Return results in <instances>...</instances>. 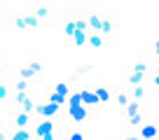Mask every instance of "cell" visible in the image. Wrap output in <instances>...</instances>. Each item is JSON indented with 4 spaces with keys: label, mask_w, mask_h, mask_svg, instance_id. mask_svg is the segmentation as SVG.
Segmentation results:
<instances>
[{
    "label": "cell",
    "mask_w": 159,
    "mask_h": 140,
    "mask_svg": "<svg viewBox=\"0 0 159 140\" xmlns=\"http://www.w3.org/2000/svg\"><path fill=\"white\" fill-rule=\"evenodd\" d=\"M89 45L91 47H101V45H103V35H101V33H91L89 35Z\"/></svg>",
    "instance_id": "22"
},
{
    "label": "cell",
    "mask_w": 159,
    "mask_h": 140,
    "mask_svg": "<svg viewBox=\"0 0 159 140\" xmlns=\"http://www.w3.org/2000/svg\"><path fill=\"white\" fill-rule=\"evenodd\" d=\"M49 103H56V105L61 107L63 103H68V98H66V96H61V94H56V91H52V94H49Z\"/></svg>",
    "instance_id": "17"
},
{
    "label": "cell",
    "mask_w": 159,
    "mask_h": 140,
    "mask_svg": "<svg viewBox=\"0 0 159 140\" xmlns=\"http://www.w3.org/2000/svg\"><path fill=\"white\" fill-rule=\"evenodd\" d=\"M157 96H159V94H157Z\"/></svg>",
    "instance_id": "39"
},
{
    "label": "cell",
    "mask_w": 159,
    "mask_h": 140,
    "mask_svg": "<svg viewBox=\"0 0 159 140\" xmlns=\"http://www.w3.org/2000/svg\"><path fill=\"white\" fill-rule=\"evenodd\" d=\"M14 103H16V107H19L21 112H33L35 107H38V103L30 98L28 91H24V94H16V96H14Z\"/></svg>",
    "instance_id": "2"
},
{
    "label": "cell",
    "mask_w": 159,
    "mask_h": 140,
    "mask_svg": "<svg viewBox=\"0 0 159 140\" xmlns=\"http://www.w3.org/2000/svg\"><path fill=\"white\" fill-rule=\"evenodd\" d=\"M126 126H143V112L140 115H134L126 119Z\"/></svg>",
    "instance_id": "24"
},
{
    "label": "cell",
    "mask_w": 159,
    "mask_h": 140,
    "mask_svg": "<svg viewBox=\"0 0 159 140\" xmlns=\"http://www.w3.org/2000/svg\"><path fill=\"white\" fill-rule=\"evenodd\" d=\"M87 117H89V107H87V105H77V107H70V119H73L75 124L84 121Z\"/></svg>",
    "instance_id": "6"
},
{
    "label": "cell",
    "mask_w": 159,
    "mask_h": 140,
    "mask_svg": "<svg viewBox=\"0 0 159 140\" xmlns=\"http://www.w3.org/2000/svg\"><path fill=\"white\" fill-rule=\"evenodd\" d=\"M80 96H82V105H87V107H94L96 103H101V100H98V96H96V91L82 89V91H80Z\"/></svg>",
    "instance_id": "8"
},
{
    "label": "cell",
    "mask_w": 159,
    "mask_h": 140,
    "mask_svg": "<svg viewBox=\"0 0 159 140\" xmlns=\"http://www.w3.org/2000/svg\"><path fill=\"white\" fill-rule=\"evenodd\" d=\"M14 91H16V94H24V91H28V82L19 77V80L14 82Z\"/></svg>",
    "instance_id": "23"
},
{
    "label": "cell",
    "mask_w": 159,
    "mask_h": 140,
    "mask_svg": "<svg viewBox=\"0 0 159 140\" xmlns=\"http://www.w3.org/2000/svg\"><path fill=\"white\" fill-rule=\"evenodd\" d=\"M40 140H56V138H54V133H52V135H45V138H40Z\"/></svg>",
    "instance_id": "34"
},
{
    "label": "cell",
    "mask_w": 159,
    "mask_h": 140,
    "mask_svg": "<svg viewBox=\"0 0 159 140\" xmlns=\"http://www.w3.org/2000/svg\"><path fill=\"white\" fill-rule=\"evenodd\" d=\"M10 140H33V133H30L28 129H16Z\"/></svg>",
    "instance_id": "14"
},
{
    "label": "cell",
    "mask_w": 159,
    "mask_h": 140,
    "mask_svg": "<svg viewBox=\"0 0 159 140\" xmlns=\"http://www.w3.org/2000/svg\"><path fill=\"white\" fill-rule=\"evenodd\" d=\"M77 105H82V96H80V91H75V94L68 98V110L70 107H77Z\"/></svg>",
    "instance_id": "20"
},
{
    "label": "cell",
    "mask_w": 159,
    "mask_h": 140,
    "mask_svg": "<svg viewBox=\"0 0 159 140\" xmlns=\"http://www.w3.org/2000/svg\"><path fill=\"white\" fill-rule=\"evenodd\" d=\"M68 140H84V135H82V131H73Z\"/></svg>",
    "instance_id": "32"
},
{
    "label": "cell",
    "mask_w": 159,
    "mask_h": 140,
    "mask_svg": "<svg viewBox=\"0 0 159 140\" xmlns=\"http://www.w3.org/2000/svg\"><path fill=\"white\" fill-rule=\"evenodd\" d=\"M73 42L75 47H84V45H89V35H87V30H77V33L73 35Z\"/></svg>",
    "instance_id": "11"
},
{
    "label": "cell",
    "mask_w": 159,
    "mask_h": 140,
    "mask_svg": "<svg viewBox=\"0 0 159 140\" xmlns=\"http://www.w3.org/2000/svg\"><path fill=\"white\" fill-rule=\"evenodd\" d=\"M87 19H89V30H94V33H101V24H103V19H101L98 14H89Z\"/></svg>",
    "instance_id": "13"
},
{
    "label": "cell",
    "mask_w": 159,
    "mask_h": 140,
    "mask_svg": "<svg viewBox=\"0 0 159 140\" xmlns=\"http://www.w3.org/2000/svg\"><path fill=\"white\" fill-rule=\"evenodd\" d=\"M49 14H52V12L47 10V7H38V10L33 12V16H35V19H47Z\"/></svg>",
    "instance_id": "28"
},
{
    "label": "cell",
    "mask_w": 159,
    "mask_h": 140,
    "mask_svg": "<svg viewBox=\"0 0 159 140\" xmlns=\"http://www.w3.org/2000/svg\"><path fill=\"white\" fill-rule=\"evenodd\" d=\"M154 51H157V56H159V40H157V45H154Z\"/></svg>",
    "instance_id": "35"
},
{
    "label": "cell",
    "mask_w": 159,
    "mask_h": 140,
    "mask_svg": "<svg viewBox=\"0 0 159 140\" xmlns=\"http://www.w3.org/2000/svg\"><path fill=\"white\" fill-rule=\"evenodd\" d=\"M75 26H77V30H89V19L77 16V19H75Z\"/></svg>",
    "instance_id": "25"
},
{
    "label": "cell",
    "mask_w": 159,
    "mask_h": 140,
    "mask_svg": "<svg viewBox=\"0 0 159 140\" xmlns=\"http://www.w3.org/2000/svg\"><path fill=\"white\" fill-rule=\"evenodd\" d=\"M157 75H159V65H157Z\"/></svg>",
    "instance_id": "37"
},
{
    "label": "cell",
    "mask_w": 159,
    "mask_h": 140,
    "mask_svg": "<svg viewBox=\"0 0 159 140\" xmlns=\"http://www.w3.org/2000/svg\"><path fill=\"white\" fill-rule=\"evenodd\" d=\"M96 96H98L101 103H105V100H110V89H105V86H96Z\"/></svg>",
    "instance_id": "18"
},
{
    "label": "cell",
    "mask_w": 159,
    "mask_h": 140,
    "mask_svg": "<svg viewBox=\"0 0 159 140\" xmlns=\"http://www.w3.org/2000/svg\"><path fill=\"white\" fill-rule=\"evenodd\" d=\"M14 26H16V28H38V26H40V19H35L33 14H28V16H16V19H14Z\"/></svg>",
    "instance_id": "5"
},
{
    "label": "cell",
    "mask_w": 159,
    "mask_h": 140,
    "mask_svg": "<svg viewBox=\"0 0 159 140\" xmlns=\"http://www.w3.org/2000/svg\"><path fill=\"white\" fill-rule=\"evenodd\" d=\"M140 112H143L140 100H131V103L124 107V117H126V119H129V117H134V115H140Z\"/></svg>",
    "instance_id": "10"
},
{
    "label": "cell",
    "mask_w": 159,
    "mask_h": 140,
    "mask_svg": "<svg viewBox=\"0 0 159 140\" xmlns=\"http://www.w3.org/2000/svg\"><path fill=\"white\" fill-rule=\"evenodd\" d=\"M131 100H134V98H131V94H126V91H119V94H117V103H119V107H126Z\"/></svg>",
    "instance_id": "16"
},
{
    "label": "cell",
    "mask_w": 159,
    "mask_h": 140,
    "mask_svg": "<svg viewBox=\"0 0 159 140\" xmlns=\"http://www.w3.org/2000/svg\"><path fill=\"white\" fill-rule=\"evenodd\" d=\"M157 135H159L157 124H143V126H140V138H143V140H154Z\"/></svg>",
    "instance_id": "7"
},
{
    "label": "cell",
    "mask_w": 159,
    "mask_h": 140,
    "mask_svg": "<svg viewBox=\"0 0 159 140\" xmlns=\"http://www.w3.org/2000/svg\"><path fill=\"white\" fill-rule=\"evenodd\" d=\"M30 121H33L30 112H19V115L14 117V126H16V129H28Z\"/></svg>",
    "instance_id": "9"
},
{
    "label": "cell",
    "mask_w": 159,
    "mask_h": 140,
    "mask_svg": "<svg viewBox=\"0 0 159 140\" xmlns=\"http://www.w3.org/2000/svg\"><path fill=\"white\" fill-rule=\"evenodd\" d=\"M126 140H138V138H126Z\"/></svg>",
    "instance_id": "36"
},
{
    "label": "cell",
    "mask_w": 159,
    "mask_h": 140,
    "mask_svg": "<svg viewBox=\"0 0 159 140\" xmlns=\"http://www.w3.org/2000/svg\"><path fill=\"white\" fill-rule=\"evenodd\" d=\"M63 33L68 35L70 40H73V35L77 33V26H75V21H66V26H63Z\"/></svg>",
    "instance_id": "19"
},
{
    "label": "cell",
    "mask_w": 159,
    "mask_h": 140,
    "mask_svg": "<svg viewBox=\"0 0 159 140\" xmlns=\"http://www.w3.org/2000/svg\"><path fill=\"white\" fill-rule=\"evenodd\" d=\"M131 98H134V100H145V98H148V89H145L143 84L131 86Z\"/></svg>",
    "instance_id": "12"
},
{
    "label": "cell",
    "mask_w": 159,
    "mask_h": 140,
    "mask_svg": "<svg viewBox=\"0 0 159 140\" xmlns=\"http://www.w3.org/2000/svg\"><path fill=\"white\" fill-rule=\"evenodd\" d=\"M35 112H38V117H42V119H52V117L59 112V105L56 103H38Z\"/></svg>",
    "instance_id": "3"
},
{
    "label": "cell",
    "mask_w": 159,
    "mask_h": 140,
    "mask_svg": "<svg viewBox=\"0 0 159 140\" xmlns=\"http://www.w3.org/2000/svg\"><path fill=\"white\" fill-rule=\"evenodd\" d=\"M52 133H54V121H49V119L38 121V126H35V138H45V135H52Z\"/></svg>",
    "instance_id": "4"
},
{
    "label": "cell",
    "mask_w": 159,
    "mask_h": 140,
    "mask_svg": "<svg viewBox=\"0 0 159 140\" xmlns=\"http://www.w3.org/2000/svg\"><path fill=\"white\" fill-rule=\"evenodd\" d=\"M7 98H10V84L0 82V100H7Z\"/></svg>",
    "instance_id": "27"
},
{
    "label": "cell",
    "mask_w": 159,
    "mask_h": 140,
    "mask_svg": "<svg viewBox=\"0 0 159 140\" xmlns=\"http://www.w3.org/2000/svg\"><path fill=\"white\" fill-rule=\"evenodd\" d=\"M42 68H45V63L35 59V61H30V63H26V68H21V70H19V77L28 82V80H33L35 75H40V72H42Z\"/></svg>",
    "instance_id": "1"
},
{
    "label": "cell",
    "mask_w": 159,
    "mask_h": 140,
    "mask_svg": "<svg viewBox=\"0 0 159 140\" xmlns=\"http://www.w3.org/2000/svg\"><path fill=\"white\" fill-rule=\"evenodd\" d=\"M54 91H56V94H61V96H66V98H68V94H70V86L66 84V82H59Z\"/></svg>",
    "instance_id": "26"
},
{
    "label": "cell",
    "mask_w": 159,
    "mask_h": 140,
    "mask_svg": "<svg viewBox=\"0 0 159 140\" xmlns=\"http://www.w3.org/2000/svg\"><path fill=\"white\" fill-rule=\"evenodd\" d=\"M0 75H2V70H0Z\"/></svg>",
    "instance_id": "38"
},
{
    "label": "cell",
    "mask_w": 159,
    "mask_h": 140,
    "mask_svg": "<svg viewBox=\"0 0 159 140\" xmlns=\"http://www.w3.org/2000/svg\"><path fill=\"white\" fill-rule=\"evenodd\" d=\"M112 30H115L112 21H110V19H103V24H101V35H110Z\"/></svg>",
    "instance_id": "21"
},
{
    "label": "cell",
    "mask_w": 159,
    "mask_h": 140,
    "mask_svg": "<svg viewBox=\"0 0 159 140\" xmlns=\"http://www.w3.org/2000/svg\"><path fill=\"white\" fill-rule=\"evenodd\" d=\"M10 138H12V133L7 131V126L0 124V140H10Z\"/></svg>",
    "instance_id": "30"
},
{
    "label": "cell",
    "mask_w": 159,
    "mask_h": 140,
    "mask_svg": "<svg viewBox=\"0 0 159 140\" xmlns=\"http://www.w3.org/2000/svg\"><path fill=\"white\" fill-rule=\"evenodd\" d=\"M134 72H143L145 75V72H148V63H145V61H136L134 63Z\"/></svg>",
    "instance_id": "29"
},
{
    "label": "cell",
    "mask_w": 159,
    "mask_h": 140,
    "mask_svg": "<svg viewBox=\"0 0 159 140\" xmlns=\"http://www.w3.org/2000/svg\"><path fill=\"white\" fill-rule=\"evenodd\" d=\"M154 86L159 89V75H157V72H154Z\"/></svg>",
    "instance_id": "33"
},
{
    "label": "cell",
    "mask_w": 159,
    "mask_h": 140,
    "mask_svg": "<svg viewBox=\"0 0 159 140\" xmlns=\"http://www.w3.org/2000/svg\"><path fill=\"white\" fill-rule=\"evenodd\" d=\"M91 70H94V65L84 63V65H80V68H77V75H84V72H91Z\"/></svg>",
    "instance_id": "31"
},
{
    "label": "cell",
    "mask_w": 159,
    "mask_h": 140,
    "mask_svg": "<svg viewBox=\"0 0 159 140\" xmlns=\"http://www.w3.org/2000/svg\"><path fill=\"white\" fill-rule=\"evenodd\" d=\"M143 80H145L143 72H131L129 80H126V84H129V86H138V84H143Z\"/></svg>",
    "instance_id": "15"
}]
</instances>
